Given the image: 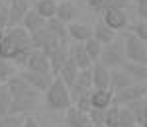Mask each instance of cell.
I'll return each instance as SVG.
<instances>
[{
    "label": "cell",
    "mask_w": 147,
    "mask_h": 127,
    "mask_svg": "<svg viewBox=\"0 0 147 127\" xmlns=\"http://www.w3.org/2000/svg\"><path fill=\"white\" fill-rule=\"evenodd\" d=\"M32 33L22 25H8L4 33H0V57L12 61L18 67L26 65V59L32 53Z\"/></svg>",
    "instance_id": "cell-1"
},
{
    "label": "cell",
    "mask_w": 147,
    "mask_h": 127,
    "mask_svg": "<svg viewBox=\"0 0 147 127\" xmlns=\"http://www.w3.org/2000/svg\"><path fill=\"white\" fill-rule=\"evenodd\" d=\"M57 0H37L34 4V10L39 14V16H43L45 20H49V18H55L57 14Z\"/></svg>",
    "instance_id": "cell-24"
},
{
    "label": "cell",
    "mask_w": 147,
    "mask_h": 127,
    "mask_svg": "<svg viewBox=\"0 0 147 127\" xmlns=\"http://www.w3.org/2000/svg\"><path fill=\"white\" fill-rule=\"evenodd\" d=\"M143 100H145V102H147V92H145V98H143Z\"/></svg>",
    "instance_id": "cell-45"
},
{
    "label": "cell",
    "mask_w": 147,
    "mask_h": 127,
    "mask_svg": "<svg viewBox=\"0 0 147 127\" xmlns=\"http://www.w3.org/2000/svg\"><path fill=\"white\" fill-rule=\"evenodd\" d=\"M45 22H47V20L43 18V16H39L34 8H30L28 14L24 16V20H22V27H24V29H28L30 33H35L37 29L45 27Z\"/></svg>",
    "instance_id": "cell-20"
},
{
    "label": "cell",
    "mask_w": 147,
    "mask_h": 127,
    "mask_svg": "<svg viewBox=\"0 0 147 127\" xmlns=\"http://www.w3.org/2000/svg\"><path fill=\"white\" fill-rule=\"evenodd\" d=\"M122 69L129 74V78H131L134 82H145V84H147V65H139V63L124 61Z\"/></svg>",
    "instance_id": "cell-21"
},
{
    "label": "cell",
    "mask_w": 147,
    "mask_h": 127,
    "mask_svg": "<svg viewBox=\"0 0 147 127\" xmlns=\"http://www.w3.org/2000/svg\"><path fill=\"white\" fill-rule=\"evenodd\" d=\"M102 43L98 41V39H94V37H90V39H86L84 41V49H86V53L90 55V59L96 63L98 59H100V55H102Z\"/></svg>",
    "instance_id": "cell-30"
},
{
    "label": "cell",
    "mask_w": 147,
    "mask_h": 127,
    "mask_svg": "<svg viewBox=\"0 0 147 127\" xmlns=\"http://www.w3.org/2000/svg\"><path fill=\"white\" fill-rule=\"evenodd\" d=\"M90 102H92V108L108 110L114 104V90L112 88H92Z\"/></svg>",
    "instance_id": "cell-14"
},
{
    "label": "cell",
    "mask_w": 147,
    "mask_h": 127,
    "mask_svg": "<svg viewBox=\"0 0 147 127\" xmlns=\"http://www.w3.org/2000/svg\"><path fill=\"white\" fill-rule=\"evenodd\" d=\"M61 2H73V0H61Z\"/></svg>",
    "instance_id": "cell-43"
},
{
    "label": "cell",
    "mask_w": 147,
    "mask_h": 127,
    "mask_svg": "<svg viewBox=\"0 0 147 127\" xmlns=\"http://www.w3.org/2000/svg\"><path fill=\"white\" fill-rule=\"evenodd\" d=\"M32 41H34V47L41 49L47 57H49V55H51L61 43H65V41L59 39L55 33H51L47 27H41V29H37L35 33H32Z\"/></svg>",
    "instance_id": "cell-7"
},
{
    "label": "cell",
    "mask_w": 147,
    "mask_h": 127,
    "mask_svg": "<svg viewBox=\"0 0 147 127\" xmlns=\"http://www.w3.org/2000/svg\"><path fill=\"white\" fill-rule=\"evenodd\" d=\"M124 53H125V61L147 65V43L141 41L131 31L125 33V37H124Z\"/></svg>",
    "instance_id": "cell-4"
},
{
    "label": "cell",
    "mask_w": 147,
    "mask_h": 127,
    "mask_svg": "<svg viewBox=\"0 0 147 127\" xmlns=\"http://www.w3.org/2000/svg\"><path fill=\"white\" fill-rule=\"evenodd\" d=\"M14 74H16V65L8 59L0 57V84H6Z\"/></svg>",
    "instance_id": "cell-27"
},
{
    "label": "cell",
    "mask_w": 147,
    "mask_h": 127,
    "mask_svg": "<svg viewBox=\"0 0 147 127\" xmlns=\"http://www.w3.org/2000/svg\"><path fill=\"white\" fill-rule=\"evenodd\" d=\"M49 61H51V70H53V74H57V72L61 70V67L69 61V41H65V43H61V45L57 47L55 51L49 55Z\"/></svg>",
    "instance_id": "cell-19"
},
{
    "label": "cell",
    "mask_w": 147,
    "mask_h": 127,
    "mask_svg": "<svg viewBox=\"0 0 147 127\" xmlns=\"http://www.w3.org/2000/svg\"><path fill=\"white\" fill-rule=\"evenodd\" d=\"M45 104L49 110H53V112H67L69 108L73 106V98H71V88H69L67 84L63 82V78H59L55 76L53 82H51V86L47 88L45 92Z\"/></svg>",
    "instance_id": "cell-3"
},
{
    "label": "cell",
    "mask_w": 147,
    "mask_h": 127,
    "mask_svg": "<svg viewBox=\"0 0 147 127\" xmlns=\"http://www.w3.org/2000/svg\"><path fill=\"white\" fill-rule=\"evenodd\" d=\"M127 4H129V0H106L104 10H106V8H122V10H125Z\"/></svg>",
    "instance_id": "cell-37"
},
{
    "label": "cell",
    "mask_w": 147,
    "mask_h": 127,
    "mask_svg": "<svg viewBox=\"0 0 147 127\" xmlns=\"http://www.w3.org/2000/svg\"><path fill=\"white\" fill-rule=\"evenodd\" d=\"M131 33L137 35L141 41H145V43H147V22H145V20H139V22L134 23V25H131Z\"/></svg>",
    "instance_id": "cell-36"
},
{
    "label": "cell",
    "mask_w": 147,
    "mask_h": 127,
    "mask_svg": "<svg viewBox=\"0 0 147 127\" xmlns=\"http://www.w3.org/2000/svg\"><path fill=\"white\" fill-rule=\"evenodd\" d=\"M127 108L134 112V116L137 117V121H141L143 116H145V110H147V102L141 98V100H137V102H131V104H127Z\"/></svg>",
    "instance_id": "cell-34"
},
{
    "label": "cell",
    "mask_w": 147,
    "mask_h": 127,
    "mask_svg": "<svg viewBox=\"0 0 147 127\" xmlns=\"http://www.w3.org/2000/svg\"><path fill=\"white\" fill-rule=\"evenodd\" d=\"M129 84H134V80L129 78V74H127V72H125L122 67H120V69H114V70H112V80H110V88H112L114 92L122 90V88L129 86Z\"/></svg>",
    "instance_id": "cell-23"
},
{
    "label": "cell",
    "mask_w": 147,
    "mask_h": 127,
    "mask_svg": "<svg viewBox=\"0 0 147 127\" xmlns=\"http://www.w3.org/2000/svg\"><path fill=\"white\" fill-rule=\"evenodd\" d=\"M6 86L12 94L10 114H26V110H30V108H34L41 102V92L35 90L22 74H14L6 82Z\"/></svg>",
    "instance_id": "cell-2"
},
{
    "label": "cell",
    "mask_w": 147,
    "mask_h": 127,
    "mask_svg": "<svg viewBox=\"0 0 147 127\" xmlns=\"http://www.w3.org/2000/svg\"><path fill=\"white\" fill-rule=\"evenodd\" d=\"M30 0H12L10 2V20L8 25H22L24 16L30 10Z\"/></svg>",
    "instance_id": "cell-17"
},
{
    "label": "cell",
    "mask_w": 147,
    "mask_h": 127,
    "mask_svg": "<svg viewBox=\"0 0 147 127\" xmlns=\"http://www.w3.org/2000/svg\"><path fill=\"white\" fill-rule=\"evenodd\" d=\"M79 70H80V69L77 67V65H75V63H73V61H71V57H69V61L65 63V65H63V67H61V70L57 72L55 76H59V78H63V82H65L67 86H71V84L75 82V78H77Z\"/></svg>",
    "instance_id": "cell-25"
},
{
    "label": "cell",
    "mask_w": 147,
    "mask_h": 127,
    "mask_svg": "<svg viewBox=\"0 0 147 127\" xmlns=\"http://www.w3.org/2000/svg\"><path fill=\"white\" fill-rule=\"evenodd\" d=\"M26 114H6L0 116V127H22Z\"/></svg>",
    "instance_id": "cell-29"
},
{
    "label": "cell",
    "mask_w": 147,
    "mask_h": 127,
    "mask_svg": "<svg viewBox=\"0 0 147 127\" xmlns=\"http://www.w3.org/2000/svg\"><path fill=\"white\" fill-rule=\"evenodd\" d=\"M141 127H147V119H143V121H141Z\"/></svg>",
    "instance_id": "cell-42"
},
{
    "label": "cell",
    "mask_w": 147,
    "mask_h": 127,
    "mask_svg": "<svg viewBox=\"0 0 147 127\" xmlns=\"http://www.w3.org/2000/svg\"><path fill=\"white\" fill-rule=\"evenodd\" d=\"M22 127H39V123H37V119L32 116H26V119H24V125Z\"/></svg>",
    "instance_id": "cell-40"
},
{
    "label": "cell",
    "mask_w": 147,
    "mask_h": 127,
    "mask_svg": "<svg viewBox=\"0 0 147 127\" xmlns=\"http://www.w3.org/2000/svg\"><path fill=\"white\" fill-rule=\"evenodd\" d=\"M22 76L34 86L35 90H39L41 94L51 86V82H53V78H55L53 72H37V70H24Z\"/></svg>",
    "instance_id": "cell-12"
},
{
    "label": "cell",
    "mask_w": 147,
    "mask_h": 127,
    "mask_svg": "<svg viewBox=\"0 0 147 127\" xmlns=\"http://www.w3.org/2000/svg\"><path fill=\"white\" fill-rule=\"evenodd\" d=\"M10 108H12V94L6 84H0V116L10 114Z\"/></svg>",
    "instance_id": "cell-28"
},
{
    "label": "cell",
    "mask_w": 147,
    "mask_h": 127,
    "mask_svg": "<svg viewBox=\"0 0 147 127\" xmlns=\"http://www.w3.org/2000/svg\"><path fill=\"white\" fill-rule=\"evenodd\" d=\"M110 80H112V69H108L100 61H96L92 65V86L94 88H110Z\"/></svg>",
    "instance_id": "cell-13"
},
{
    "label": "cell",
    "mask_w": 147,
    "mask_h": 127,
    "mask_svg": "<svg viewBox=\"0 0 147 127\" xmlns=\"http://www.w3.org/2000/svg\"><path fill=\"white\" fill-rule=\"evenodd\" d=\"M77 14H79V10H77V6H75L73 2H59V4H57V14H55V18H57V20H61L63 23L75 22Z\"/></svg>",
    "instance_id": "cell-22"
},
{
    "label": "cell",
    "mask_w": 147,
    "mask_h": 127,
    "mask_svg": "<svg viewBox=\"0 0 147 127\" xmlns=\"http://www.w3.org/2000/svg\"><path fill=\"white\" fill-rule=\"evenodd\" d=\"M86 4L90 6L92 10L102 12V10H104V4H106V0H86Z\"/></svg>",
    "instance_id": "cell-38"
},
{
    "label": "cell",
    "mask_w": 147,
    "mask_h": 127,
    "mask_svg": "<svg viewBox=\"0 0 147 127\" xmlns=\"http://www.w3.org/2000/svg\"><path fill=\"white\" fill-rule=\"evenodd\" d=\"M145 92H147L145 82H134V84L125 86V88H122V90L114 92V104L127 106V104H131V102H137V100L145 98Z\"/></svg>",
    "instance_id": "cell-6"
},
{
    "label": "cell",
    "mask_w": 147,
    "mask_h": 127,
    "mask_svg": "<svg viewBox=\"0 0 147 127\" xmlns=\"http://www.w3.org/2000/svg\"><path fill=\"white\" fill-rule=\"evenodd\" d=\"M88 117H90L94 127H104L106 125V110H98V108H90L88 110Z\"/></svg>",
    "instance_id": "cell-32"
},
{
    "label": "cell",
    "mask_w": 147,
    "mask_h": 127,
    "mask_svg": "<svg viewBox=\"0 0 147 127\" xmlns=\"http://www.w3.org/2000/svg\"><path fill=\"white\" fill-rule=\"evenodd\" d=\"M125 127H141V123H131V125H125Z\"/></svg>",
    "instance_id": "cell-41"
},
{
    "label": "cell",
    "mask_w": 147,
    "mask_h": 127,
    "mask_svg": "<svg viewBox=\"0 0 147 127\" xmlns=\"http://www.w3.org/2000/svg\"><path fill=\"white\" fill-rule=\"evenodd\" d=\"M69 88H71V98H73V102L79 98L80 94L90 92L92 88H94V86H92V69L79 70V74H77L75 82H73Z\"/></svg>",
    "instance_id": "cell-11"
},
{
    "label": "cell",
    "mask_w": 147,
    "mask_h": 127,
    "mask_svg": "<svg viewBox=\"0 0 147 127\" xmlns=\"http://www.w3.org/2000/svg\"><path fill=\"white\" fill-rule=\"evenodd\" d=\"M116 33H118V31H114L112 27H108V25L104 23V20H98V22L92 25V37L98 39L102 45H108V43L116 41Z\"/></svg>",
    "instance_id": "cell-18"
},
{
    "label": "cell",
    "mask_w": 147,
    "mask_h": 127,
    "mask_svg": "<svg viewBox=\"0 0 147 127\" xmlns=\"http://www.w3.org/2000/svg\"><path fill=\"white\" fill-rule=\"evenodd\" d=\"M45 27L51 31V33H55L59 39H63V41H69V31H67V23H63L61 20H57V18H49L45 22Z\"/></svg>",
    "instance_id": "cell-26"
},
{
    "label": "cell",
    "mask_w": 147,
    "mask_h": 127,
    "mask_svg": "<svg viewBox=\"0 0 147 127\" xmlns=\"http://www.w3.org/2000/svg\"><path fill=\"white\" fill-rule=\"evenodd\" d=\"M8 20H10V6L0 0V33H4V29L8 27Z\"/></svg>",
    "instance_id": "cell-35"
},
{
    "label": "cell",
    "mask_w": 147,
    "mask_h": 127,
    "mask_svg": "<svg viewBox=\"0 0 147 127\" xmlns=\"http://www.w3.org/2000/svg\"><path fill=\"white\" fill-rule=\"evenodd\" d=\"M104 127H120V106L112 104L106 110V125Z\"/></svg>",
    "instance_id": "cell-31"
},
{
    "label": "cell",
    "mask_w": 147,
    "mask_h": 127,
    "mask_svg": "<svg viewBox=\"0 0 147 127\" xmlns=\"http://www.w3.org/2000/svg\"><path fill=\"white\" fill-rule=\"evenodd\" d=\"M67 31H69V39L79 41V43H84L86 39H90V37H92V25L75 20V22L67 23Z\"/></svg>",
    "instance_id": "cell-15"
},
{
    "label": "cell",
    "mask_w": 147,
    "mask_h": 127,
    "mask_svg": "<svg viewBox=\"0 0 147 127\" xmlns=\"http://www.w3.org/2000/svg\"><path fill=\"white\" fill-rule=\"evenodd\" d=\"M24 70H37V72H53L51 70V61L41 49L34 47L32 53L26 59V65H24Z\"/></svg>",
    "instance_id": "cell-8"
},
{
    "label": "cell",
    "mask_w": 147,
    "mask_h": 127,
    "mask_svg": "<svg viewBox=\"0 0 147 127\" xmlns=\"http://www.w3.org/2000/svg\"><path fill=\"white\" fill-rule=\"evenodd\" d=\"M30 2H32V4H35V2H37V0H30Z\"/></svg>",
    "instance_id": "cell-44"
},
{
    "label": "cell",
    "mask_w": 147,
    "mask_h": 127,
    "mask_svg": "<svg viewBox=\"0 0 147 127\" xmlns=\"http://www.w3.org/2000/svg\"><path fill=\"white\" fill-rule=\"evenodd\" d=\"M67 125L69 127H94L88 117V112H82L77 106H71L67 110Z\"/></svg>",
    "instance_id": "cell-16"
},
{
    "label": "cell",
    "mask_w": 147,
    "mask_h": 127,
    "mask_svg": "<svg viewBox=\"0 0 147 127\" xmlns=\"http://www.w3.org/2000/svg\"><path fill=\"white\" fill-rule=\"evenodd\" d=\"M137 14L141 16V20H145V22H147V2L137 4Z\"/></svg>",
    "instance_id": "cell-39"
},
{
    "label": "cell",
    "mask_w": 147,
    "mask_h": 127,
    "mask_svg": "<svg viewBox=\"0 0 147 127\" xmlns=\"http://www.w3.org/2000/svg\"><path fill=\"white\" fill-rule=\"evenodd\" d=\"M102 20L108 27H112L114 31H122L127 27V14L122 8H106L102 10Z\"/></svg>",
    "instance_id": "cell-9"
},
{
    "label": "cell",
    "mask_w": 147,
    "mask_h": 127,
    "mask_svg": "<svg viewBox=\"0 0 147 127\" xmlns=\"http://www.w3.org/2000/svg\"><path fill=\"white\" fill-rule=\"evenodd\" d=\"M102 65H106L108 69H120L125 61V53H124V45L120 41H112L108 45L102 47V55H100Z\"/></svg>",
    "instance_id": "cell-5"
},
{
    "label": "cell",
    "mask_w": 147,
    "mask_h": 127,
    "mask_svg": "<svg viewBox=\"0 0 147 127\" xmlns=\"http://www.w3.org/2000/svg\"><path fill=\"white\" fill-rule=\"evenodd\" d=\"M69 57H71V61H73L80 70L92 69V65H94V61L90 59V55H88L86 49H84V43H79V41H73V43L69 45Z\"/></svg>",
    "instance_id": "cell-10"
},
{
    "label": "cell",
    "mask_w": 147,
    "mask_h": 127,
    "mask_svg": "<svg viewBox=\"0 0 147 127\" xmlns=\"http://www.w3.org/2000/svg\"><path fill=\"white\" fill-rule=\"evenodd\" d=\"M131 123H139L137 117L134 116V112H131L127 106H120V127L131 125Z\"/></svg>",
    "instance_id": "cell-33"
}]
</instances>
